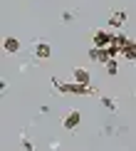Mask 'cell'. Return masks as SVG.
Returning a JSON list of instances; mask_svg holds the SVG:
<instances>
[{
  "label": "cell",
  "mask_w": 136,
  "mask_h": 151,
  "mask_svg": "<svg viewBox=\"0 0 136 151\" xmlns=\"http://www.w3.org/2000/svg\"><path fill=\"white\" fill-rule=\"evenodd\" d=\"M111 42H114V32H111V30H97L94 37H92V47H102V50H107Z\"/></svg>",
  "instance_id": "cell-3"
},
{
  "label": "cell",
  "mask_w": 136,
  "mask_h": 151,
  "mask_svg": "<svg viewBox=\"0 0 136 151\" xmlns=\"http://www.w3.org/2000/svg\"><path fill=\"white\" fill-rule=\"evenodd\" d=\"M3 50L10 52V55L20 52V40H17V37H5V40H3Z\"/></svg>",
  "instance_id": "cell-9"
},
{
  "label": "cell",
  "mask_w": 136,
  "mask_h": 151,
  "mask_svg": "<svg viewBox=\"0 0 136 151\" xmlns=\"http://www.w3.org/2000/svg\"><path fill=\"white\" fill-rule=\"evenodd\" d=\"M104 67H107V72L111 74V77H114L116 72H119V65H116V60H109V62H107V65H104Z\"/></svg>",
  "instance_id": "cell-10"
},
{
  "label": "cell",
  "mask_w": 136,
  "mask_h": 151,
  "mask_svg": "<svg viewBox=\"0 0 136 151\" xmlns=\"http://www.w3.org/2000/svg\"><path fill=\"white\" fill-rule=\"evenodd\" d=\"M72 82H77V84H92V74L84 67H74L72 70Z\"/></svg>",
  "instance_id": "cell-6"
},
{
  "label": "cell",
  "mask_w": 136,
  "mask_h": 151,
  "mask_svg": "<svg viewBox=\"0 0 136 151\" xmlns=\"http://www.w3.org/2000/svg\"><path fill=\"white\" fill-rule=\"evenodd\" d=\"M79 124H82V111H79V109L67 111V114H64V119H62V127H64L67 131H74V129L79 127Z\"/></svg>",
  "instance_id": "cell-4"
},
{
  "label": "cell",
  "mask_w": 136,
  "mask_h": 151,
  "mask_svg": "<svg viewBox=\"0 0 136 151\" xmlns=\"http://www.w3.org/2000/svg\"><path fill=\"white\" fill-rule=\"evenodd\" d=\"M32 57L49 60V57H52V45H47V42H37V45L32 47Z\"/></svg>",
  "instance_id": "cell-5"
},
{
  "label": "cell",
  "mask_w": 136,
  "mask_h": 151,
  "mask_svg": "<svg viewBox=\"0 0 136 151\" xmlns=\"http://www.w3.org/2000/svg\"><path fill=\"white\" fill-rule=\"evenodd\" d=\"M62 20H64V22H69V20H74V15H72V12H67V10H64V12H62Z\"/></svg>",
  "instance_id": "cell-12"
},
{
  "label": "cell",
  "mask_w": 136,
  "mask_h": 151,
  "mask_svg": "<svg viewBox=\"0 0 136 151\" xmlns=\"http://www.w3.org/2000/svg\"><path fill=\"white\" fill-rule=\"evenodd\" d=\"M89 60H92V62H99V65H107L111 57H109L107 50H102V47H92V50H89Z\"/></svg>",
  "instance_id": "cell-7"
},
{
  "label": "cell",
  "mask_w": 136,
  "mask_h": 151,
  "mask_svg": "<svg viewBox=\"0 0 136 151\" xmlns=\"http://www.w3.org/2000/svg\"><path fill=\"white\" fill-rule=\"evenodd\" d=\"M134 92H136V89H134Z\"/></svg>",
  "instance_id": "cell-13"
},
{
  "label": "cell",
  "mask_w": 136,
  "mask_h": 151,
  "mask_svg": "<svg viewBox=\"0 0 136 151\" xmlns=\"http://www.w3.org/2000/svg\"><path fill=\"white\" fill-rule=\"evenodd\" d=\"M102 104L107 106L109 111H116V102H114V99H109V97H102Z\"/></svg>",
  "instance_id": "cell-11"
},
{
  "label": "cell",
  "mask_w": 136,
  "mask_h": 151,
  "mask_svg": "<svg viewBox=\"0 0 136 151\" xmlns=\"http://www.w3.org/2000/svg\"><path fill=\"white\" fill-rule=\"evenodd\" d=\"M124 22H126V12L124 10H116L109 15V27H124Z\"/></svg>",
  "instance_id": "cell-8"
},
{
  "label": "cell",
  "mask_w": 136,
  "mask_h": 151,
  "mask_svg": "<svg viewBox=\"0 0 136 151\" xmlns=\"http://www.w3.org/2000/svg\"><path fill=\"white\" fill-rule=\"evenodd\" d=\"M52 84L57 87L62 94H77V97H87V94H94V92H97L92 84H77V82H59V79H52Z\"/></svg>",
  "instance_id": "cell-1"
},
{
  "label": "cell",
  "mask_w": 136,
  "mask_h": 151,
  "mask_svg": "<svg viewBox=\"0 0 136 151\" xmlns=\"http://www.w3.org/2000/svg\"><path fill=\"white\" fill-rule=\"evenodd\" d=\"M114 45L121 47V57H124V60L136 62V40H131V37H126V35L119 32V35L114 37Z\"/></svg>",
  "instance_id": "cell-2"
}]
</instances>
